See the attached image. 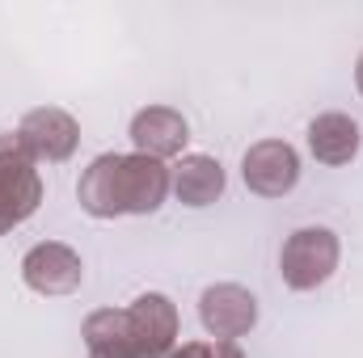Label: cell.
I'll return each instance as SVG.
<instances>
[{"instance_id":"obj_1","label":"cell","mask_w":363,"mask_h":358,"mask_svg":"<svg viewBox=\"0 0 363 358\" xmlns=\"http://www.w3.org/2000/svg\"><path fill=\"white\" fill-rule=\"evenodd\" d=\"M174 178L165 161H152L144 152H101L77 181L81 211L93 219H118V215H152L169 198Z\"/></svg>"},{"instance_id":"obj_2","label":"cell","mask_w":363,"mask_h":358,"mask_svg":"<svg viewBox=\"0 0 363 358\" xmlns=\"http://www.w3.org/2000/svg\"><path fill=\"white\" fill-rule=\"evenodd\" d=\"M338 258H342V245L330 228H321V224L296 228L279 249V278L291 291H317L338 270Z\"/></svg>"},{"instance_id":"obj_3","label":"cell","mask_w":363,"mask_h":358,"mask_svg":"<svg viewBox=\"0 0 363 358\" xmlns=\"http://www.w3.org/2000/svg\"><path fill=\"white\" fill-rule=\"evenodd\" d=\"M43 202V178L17 135H0V236L26 224Z\"/></svg>"},{"instance_id":"obj_4","label":"cell","mask_w":363,"mask_h":358,"mask_svg":"<svg viewBox=\"0 0 363 358\" xmlns=\"http://www.w3.org/2000/svg\"><path fill=\"white\" fill-rule=\"evenodd\" d=\"M17 139L34 165H64L81 144V122L60 105H38L17 122Z\"/></svg>"},{"instance_id":"obj_5","label":"cell","mask_w":363,"mask_h":358,"mask_svg":"<svg viewBox=\"0 0 363 358\" xmlns=\"http://www.w3.org/2000/svg\"><path fill=\"white\" fill-rule=\"evenodd\" d=\"M199 321L211 342H237L258 325V299L241 282H216L199 295Z\"/></svg>"},{"instance_id":"obj_6","label":"cell","mask_w":363,"mask_h":358,"mask_svg":"<svg viewBox=\"0 0 363 358\" xmlns=\"http://www.w3.org/2000/svg\"><path fill=\"white\" fill-rule=\"evenodd\" d=\"M241 178L258 198H283L300 181V156L287 139H258L241 156Z\"/></svg>"},{"instance_id":"obj_7","label":"cell","mask_w":363,"mask_h":358,"mask_svg":"<svg viewBox=\"0 0 363 358\" xmlns=\"http://www.w3.org/2000/svg\"><path fill=\"white\" fill-rule=\"evenodd\" d=\"M21 282L34 295H72L85 282V262L72 245L43 241L21 258Z\"/></svg>"},{"instance_id":"obj_8","label":"cell","mask_w":363,"mask_h":358,"mask_svg":"<svg viewBox=\"0 0 363 358\" xmlns=\"http://www.w3.org/2000/svg\"><path fill=\"white\" fill-rule=\"evenodd\" d=\"M131 144H135V152H144L152 161H174L190 144V122L174 105H144L131 118Z\"/></svg>"},{"instance_id":"obj_9","label":"cell","mask_w":363,"mask_h":358,"mask_svg":"<svg viewBox=\"0 0 363 358\" xmlns=\"http://www.w3.org/2000/svg\"><path fill=\"white\" fill-rule=\"evenodd\" d=\"M81 337L89 346V358H148L140 350V333L127 308H97L85 316Z\"/></svg>"},{"instance_id":"obj_10","label":"cell","mask_w":363,"mask_h":358,"mask_svg":"<svg viewBox=\"0 0 363 358\" xmlns=\"http://www.w3.org/2000/svg\"><path fill=\"white\" fill-rule=\"evenodd\" d=\"M135 333H140V350L148 358H165L178 346V304L161 291H144L131 308Z\"/></svg>"},{"instance_id":"obj_11","label":"cell","mask_w":363,"mask_h":358,"mask_svg":"<svg viewBox=\"0 0 363 358\" xmlns=\"http://www.w3.org/2000/svg\"><path fill=\"white\" fill-rule=\"evenodd\" d=\"M363 148V131L359 122L342 110H330V114H317L308 122V152L321 161V165H351Z\"/></svg>"},{"instance_id":"obj_12","label":"cell","mask_w":363,"mask_h":358,"mask_svg":"<svg viewBox=\"0 0 363 358\" xmlns=\"http://www.w3.org/2000/svg\"><path fill=\"white\" fill-rule=\"evenodd\" d=\"M169 178H174V194H178V202L186 207H211L220 194H224V165L216 161V156H207V152H190V156H182L178 165L169 169Z\"/></svg>"},{"instance_id":"obj_13","label":"cell","mask_w":363,"mask_h":358,"mask_svg":"<svg viewBox=\"0 0 363 358\" xmlns=\"http://www.w3.org/2000/svg\"><path fill=\"white\" fill-rule=\"evenodd\" d=\"M165 358H211V342H182Z\"/></svg>"},{"instance_id":"obj_14","label":"cell","mask_w":363,"mask_h":358,"mask_svg":"<svg viewBox=\"0 0 363 358\" xmlns=\"http://www.w3.org/2000/svg\"><path fill=\"white\" fill-rule=\"evenodd\" d=\"M211 358H245L237 342H211Z\"/></svg>"},{"instance_id":"obj_15","label":"cell","mask_w":363,"mask_h":358,"mask_svg":"<svg viewBox=\"0 0 363 358\" xmlns=\"http://www.w3.org/2000/svg\"><path fill=\"white\" fill-rule=\"evenodd\" d=\"M355 89L363 93V55H359V64H355Z\"/></svg>"}]
</instances>
